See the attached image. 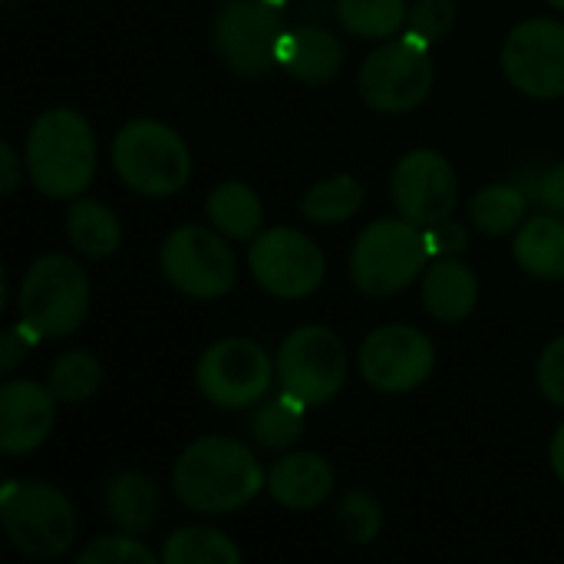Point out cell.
<instances>
[{
	"instance_id": "cell-12",
	"label": "cell",
	"mask_w": 564,
	"mask_h": 564,
	"mask_svg": "<svg viewBox=\"0 0 564 564\" xmlns=\"http://www.w3.org/2000/svg\"><path fill=\"white\" fill-rule=\"evenodd\" d=\"M248 268L271 297L301 301L324 284L327 261L317 241L297 228H268L248 248Z\"/></svg>"
},
{
	"instance_id": "cell-19",
	"label": "cell",
	"mask_w": 564,
	"mask_h": 564,
	"mask_svg": "<svg viewBox=\"0 0 564 564\" xmlns=\"http://www.w3.org/2000/svg\"><path fill=\"white\" fill-rule=\"evenodd\" d=\"M479 304V278L459 258H436L423 271V307L440 324L466 321Z\"/></svg>"
},
{
	"instance_id": "cell-10",
	"label": "cell",
	"mask_w": 564,
	"mask_h": 564,
	"mask_svg": "<svg viewBox=\"0 0 564 564\" xmlns=\"http://www.w3.org/2000/svg\"><path fill=\"white\" fill-rule=\"evenodd\" d=\"M274 367L284 393L307 406H324L347 383V347L330 327L304 324L281 340Z\"/></svg>"
},
{
	"instance_id": "cell-31",
	"label": "cell",
	"mask_w": 564,
	"mask_h": 564,
	"mask_svg": "<svg viewBox=\"0 0 564 564\" xmlns=\"http://www.w3.org/2000/svg\"><path fill=\"white\" fill-rule=\"evenodd\" d=\"M79 564H152L155 552L145 549L135 535L116 532V535H102L93 539L83 552H79Z\"/></svg>"
},
{
	"instance_id": "cell-8",
	"label": "cell",
	"mask_w": 564,
	"mask_h": 564,
	"mask_svg": "<svg viewBox=\"0 0 564 564\" xmlns=\"http://www.w3.org/2000/svg\"><path fill=\"white\" fill-rule=\"evenodd\" d=\"M436 79L430 43L416 33L383 40L360 66V96L370 109L400 116L423 106Z\"/></svg>"
},
{
	"instance_id": "cell-34",
	"label": "cell",
	"mask_w": 564,
	"mask_h": 564,
	"mask_svg": "<svg viewBox=\"0 0 564 564\" xmlns=\"http://www.w3.org/2000/svg\"><path fill=\"white\" fill-rule=\"evenodd\" d=\"M40 340H43V337H40L26 321L7 327V330H3V340H0V370L10 377V373L26 360V354H30Z\"/></svg>"
},
{
	"instance_id": "cell-36",
	"label": "cell",
	"mask_w": 564,
	"mask_h": 564,
	"mask_svg": "<svg viewBox=\"0 0 564 564\" xmlns=\"http://www.w3.org/2000/svg\"><path fill=\"white\" fill-rule=\"evenodd\" d=\"M539 202H542L549 212L564 215V162L562 165H555V169H549V172L542 175V182H539Z\"/></svg>"
},
{
	"instance_id": "cell-18",
	"label": "cell",
	"mask_w": 564,
	"mask_h": 564,
	"mask_svg": "<svg viewBox=\"0 0 564 564\" xmlns=\"http://www.w3.org/2000/svg\"><path fill=\"white\" fill-rule=\"evenodd\" d=\"M344 59H347V50L337 33H330L327 26H297L284 33L278 66L297 83L324 86L337 79V73L344 69Z\"/></svg>"
},
{
	"instance_id": "cell-6",
	"label": "cell",
	"mask_w": 564,
	"mask_h": 564,
	"mask_svg": "<svg viewBox=\"0 0 564 564\" xmlns=\"http://www.w3.org/2000/svg\"><path fill=\"white\" fill-rule=\"evenodd\" d=\"M17 311L43 340L76 334L89 314V278L79 261L66 254L36 258L20 281Z\"/></svg>"
},
{
	"instance_id": "cell-35",
	"label": "cell",
	"mask_w": 564,
	"mask_h": 564,
	"mask_svg": "<svg viewBox=\"0 0 564 564\" xmlns=\"http://www.w3.org/2000/svg\"><path fill=\"white\" fill-rule=\"evenodd\" d=\"M426 241H430V254L436 258H453V254H463L469 248V231L456 221H440V225H430L426 228Z\"/></svg>"
},
{
	"instance_id": "cell-4",
	"label": "cell",
	"mask_w": 564,
	"mask_h": 564,
	"mask_svg": "<svg viewBox=\"0 0 564 564\" xmlns=\"http://www.w3.org/2000/svg\"><path fill=\"white\" fill-rule=\"evenodd\" d=\"M426 228L400 218L367 225L350 251V281L367 297H393L406 291L430 261Z\"/></svg>"
},
{
	"instance_id": "cell-40",
	"label": "cell",
	"mask_w": 564,
	"mask_h": 564,
	"mask_svg": "<svg viewBox=\"0 0 564 564\" xmlns=\"http://www.w3.org/2000/svg\"><path fill=\"white\" fill-rule=\"evenodd\" d=\"M271 3H278V7H284V3H291V0H271Z\"/></svg>"
},
{
	"instance_id": "cell-13",
	"label": "cell",
	"mask_w": 564,
	"mask_h": 564,
	"mask_svg": "<svg viewBox=\"0 0 564 564\" xmlns=\"http://www.w3.org/2000/svg\"><path fill=\"white\" fill-rule=\"evenodd\" d=\"M357 367L373 390L410 393L430 380L436 367V347L420 327L383 324L360 344Z\"/></svg>"
},
{
	"instance_id": "cell-26",
	"label": "cell",
	"mask_w": 564,
	"mask_h": 564,
	"mask_svg": "<svg viewBox=\"0 0 564 564\" xmlns=\"http://www.w3.org/2000/svg\"><path fill=\"white\" fill-rule=\"evenodd\" d=\"M304 413H307V403H301L297 397L281 390V397L254 406V413H251V440L261 449L284 453V449H291L301 440Z\"/></svg>"
},
{
	"instance_id": "cell-15",
	"label": "cell",
	"mask_w": 564,
	"mask_h": 564,
	"mask_svg": "<svg viewBox=\"0 0 564 564\" xmlns=\"http://www.w3.org/2000/svg\"><path fill=\"white\" fill-rule=\"evenodd\" d=\"M502 69L519 93L535 99H562L564 23L545 17L519 23L502 43Z\"/></svg>"
},
{
	"instance_id": "cell-25",
	"label": "cell",
	"mask_w": 564,
	"mask_h": 564,
	"mask_svg": "<svg viewBox=\"0 0 564 564\" xmlns=\"http://www.w3.org/2000/svg\"><path fill=\"white\" fill-rule=\"evenodd\" d=\"M529 212V198L516 185H486L469 202V225L486 238H502L522 228Z\"/></svg>"
},
{
	"instance_id": "cell-37",
	"label": "cell",
	"mask_w": 564,
	"mask_h": 564,
	"mask_svg": "<svg viewBox=\"0 0 564 564\" xmlns=\"http://www.w3.org/2000/svg\"><path fill=\"white\" fill-rule=\"evenodd\" d=\"M23 182V165L10 142H0V195H13Z\"/></svg>"
},
{
	"instance_id": "cell-39",
	"label": "cell",
	"mask_w": 564,
	"mask_h": 564,
	"mask_svg": "<svg viewBox=\"0 0 564 564\" xmlns=\"http://www.w3.org/2000/svg\"><path fill=\"white\" fill-rule=\"evenodd\" d=\"M549 3H552L555 10H564V0H549Z\"/></svg>"
},
{
	"instance_id": "cell-22",
	"label": "cell",
	"mask_w": 564,
	"mask_h": 564,
	"mask_svg": "<svg viewBox=\"0 0 564 564\" xmlns=\"http://www.w3.org/2000/svg\"><path fill=\"white\" fill-rule=\"evenodd\" d=\"M205 215L212 228H218L231 241H254L264 228V205L258 192L245 182L215 185L205 202Z\"/></svg>"
},
{
	"instance_id": "cell-2",
	"label": "cell",
	"mask_w": 564,
	"mask_h": 564,
	"mask_svg": "<svg viewBox=\"0 0 564 564\" xmlns=\"http://www.w3.org/2000/svg\"><path fill=\"white\" fill-rule=\"evenodd\" d=\"M26 175L46 198H79L96 175V132L83 112L46 109L26 135Z\"/></svg>"
},
{
	"instance_id": "cell-3",
	"label": "cell",
	"mask_w": 564,
	"mask_h": 564,
	"mask_svg": "<svg viewBox=\"0 0 564 564\" xmlns=\"http://www.w3.org/2000/svg\"><path fill=\"white\" fill-rule=\"evenodd\" d=\"M112 169L126 188L145 198H172L192 178L185 139L159 119H132L112 139Z\"/></svg>"
},
{
	"instance_id": "cell-33",
	"label": "cell",
	"mask_w": 564,
	"mask_h": 564,
	"mask_svg": "<svg viewBox=\"0 0 564 564\" xmlns=\"http://www.w3.org/2000/svg\"><path fill=\"white\" fill-rule=\"evenodd\" d=\"M535 380H539L542 397L564 410V334L542 350L539 367H535Z\"/></svg>"
},
{
	"instance_id": "cell-30",
	"label": "cell",
	"mask_w": 564,
	"mask_h": 564,
	"mask_svg": "<svg viewBox=\"0 0 564 564\" xmlns=\"http://www.w3.org/2000/svg\"><path fill=\"white\" fill-rule=\"evenodd\" d=\"M337 525L344 532V539L350 545H370L377 535H380V525H383V512H380V502L364 492V489H350L337 509Z\"/></svg>"
},
{
	"instance_id": "cell-28",
	"label": "cell",
	"mask_w": 564,
	"mask_h": 564,
	"mask_svg": "<svg viewBox=\"0 0 564 564\" xmlns=\"http://www.w3.org/2000/svg\"><path fill=\"white\" fill-rule=\"evenodd\" d=\"M102 380H106V370L89 350H69L53 360L46 387L63 406H83L102 390Z\"/></svg>"
},
{
	"instance_id": "cell-5",
	"label": "cell",
	"mask_w": 564,
	"mask_h": 564,
	"mask_svg": "<svg viewBox=\"0 0 564 564\" xmlns=\"http://www.w3.org/2000/svg\"><path fill=\"white\" fill-rule=\"evenodd\" d=\"M0 519L10 545L36 562L63 558L76 535L79 519L73 512V502L50 482L36 479H10L0 492Z\"/></svg>"
},
{
	"instance_id": "cell-11",
	"label": "cell",
	"mask_w": 564,
	"mask_h": 564,
	"mask_svg": "<svg viewBox=\"0 0 564 564\" xmlns=\"http://www.w3.org/2000/svg\"><path fill=\"white\" fill-rule=\"evenodd\" d=\"M278 367L248 337H225L212 344L198 367H195V383L202 397L218 406V410H248L258 406L274 380Z\"/></svg>"
},
{
	"instance_id": "cell-23",
	"label": "cell",
	"mask_w": 564,
	"mask_h": 564,
	"mask_svg": "<svg viewBox=\"0 0 564 564\" xmlns=\"http://www.w3.org/2000/svg\"><path fill=\"white\" fill-rule=\"evenodd\" d=\"M66 235L69 245L86 254V258H109L116 254L119 241H122V228L112 208H106L99 198H73L69 215H66Z\"/></svg>"
},
{
	"instance_id": "cell-9",
	"label": "cell",
	"mask_w": 564,
	"mask_h": 564,
	"mask_svg": "<svg viewBox=\"0 0 564 564\" xmlns=\"http://www.w3.org/2000/svg\"><path fill=\"white\" fill-rule=\"evenodd\" d=\"M159 268L175 291L198 301L225 297L238 281V261L228 248V238L218 228L205 225L175 228L162 241Z\"/></svg>"
},
{
	"instance_id": "cell-29",
	"label": "cell",
	"mask_w": 564,
	"mask_h": 564,
	"mask_svg": "<svg viewBox=\"0 0 564 564\" xmlns=\"http://www.w3.org/2000/svg\"><path fill=\"white\" fill-rule=\"evenodd\" d=\"M337 17L360 40H390L406 26L410 7L406 0H337Z\"/></svg>"
},
{
	"instance_id": "cell-16",
	"label": "cell",
	"mask_w": 564,
	"mask_h": 564,
	"mask_svg": "<svg viewBox=\"0 0 564 564\" xmlns=\"http://www.w3.org/2000/svg\"><path fill=\"white\" fill-rule=\"evenodd\" d=\"M56 397L36 380H7L0 387V449L26 456L46 443L56 423Z\"/></svg>"
},
{
	"instance_id": "cell-20",
	"label": "cell",
	"mask_w": 564,
	"mask_h": 564,
	"mask_svg": "<svg viewBox=\"0 0 564 564\" xmlns=\"http://www.w3.org/2000/svg\"><path fill=\"white\" fill-rule=\"evenodd\" d=\"M102 506H106V519L119 532L145 535V532H152V525L162 516V492L145 473L126 469V473H116L106 482Z\"/></svg>"
},
{
	"instance_id": "cell-24",
	"label": "cell",
	"mask_w": 564,
	"mask_h": 564,
	"mask_svg": "<svg viewBox=\"0 0 564 564\" xmlns=\"http://www.w3.org/2000/svg\"><path fill=\"white\" fill-rule=\"evenodd\" d=\"M367 202V188L357 175H330L301 195V215L314 225H340L354 218Z\"/></svg>"
},
{
	"instance_id": "cell-27",
	"label": "cell",
	"mask_w": 564,
	"mask_h": 564,
	"mask_svg": "<svg viewBox=\"0 0 564 564\" xmlns=\"http://www.w3.org/2000/svg\"><path fill=\"white\" fill-rule=\"evenodd\" d=\"M241 549L212 525H185L165 539V564H241Z\"/></svg>"
},
{
	"instance_id": "cell-21",
	"label": "cell",
	"mask_w": 564,
	"mask_h": 564,
	"mask_svg": "<svg viewBox=\"0 0 564 564\" xmlns=\"http://www.w3.org/2000/svg\"><path fill=\"white\" fill-rule=\"evenodd\" d=\"M516 261L539 281H564V215H535L516 235Z\"/></svg>"
},
{
	"instance_id": "cell-32",
	"label": "cell",
	"mask_w": 564,
	"mask_h": 564,
	"mask_svg": "<svg viewBox=\"0 0 564 564\" xmlns=\"http://www.w3.org/2000/svg\"><path fill=\"white\" fill-rule=\"evenodd\" d=\"M456 26V0H416L410 7L406 30L423 36L426 43H440Z\"/></svg>"
},
{
	"instance_id": "cell-1",
	"label": "cell",
	"mask_w": 564,
	"mask_h": 564,
	"mask_svg": "<svg viewBox=\"0 0 564 564\" xmlns=\"http://www.w3.org/2000/svg\"><path fill=\"white\" fill-rule=\"evenodd\" d=\"M268 486L254 453L231 436H205L182 449L172 466L175 499L198 516H228Z\"/></svg>"
},
{
	"instance_id": "cell-7",
	"label": "cell",
	"mask_w": 564,
	"mask_h": 564,
	"mask_svg": "<svg viewBox=\"0 0 564 564\" xmlns=\"http://www.w3.org/2000/svg\"><path fill=\"white\" fill-rule=\"evenodd\" d=\"M284 17L271 0H225L212 20V50L228 73L258 79L278 66Z\"/></svg>"
},
{
	"instance_id": "cell-38",
	"label": "cell",
	"mask_w": 564,
	"mask_h": 564,
	"mask_svg": "<svg viewBox=\"0 0 564 564\" xmlns=\"http://www.w3.org/2000/svg\"><path fill=\"white\" fill-rule=\"evenodd\" d=\"M549 463H552V473L555 479L564 486V423L555 430L552 436V446H549Z\"/></svg>"
},
{
	"instance_id": "cell-14",
	"label": "cell",
	"mask_w": 564,
	"mask_h": 564,
	"mask_svg": "<svg viewBox=\"0 0 564 564\" xmlns=\"http://www.w3.org/2000/svg\"><path fill=\"white\" fill-rule=\"evenodd\" d=\"M390 192H393V205L397 212L420 225H440L446 221L456 205H459V178L453 162L436 152V149H413L406 152L390 178Z\"/></svg>"
},
{
	"instance_id": "cell-17",
	"label": "cell",
	"mask_w": 564,
	"mask_h": 564,
	"mask_svg": "<svg viewBox=\"0 0 564 564\" xmlns=\"http://www.w3.org/2000/svg\"><path fill=\"white\" fill-rule=\"evenodd\" d=\"M337 486L334 466L317 453H288L268 473V492L291 512H311L330 499Z\"/></svg>"
}]
</instances>
